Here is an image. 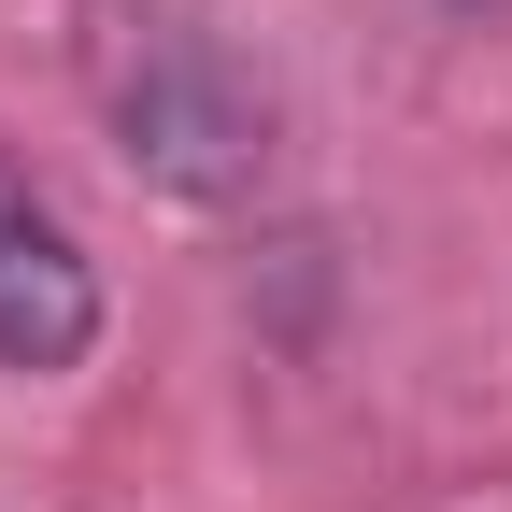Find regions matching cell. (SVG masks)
<instances>
[{"mask_svg":"<svg viewBox=\"0 0 512 512\" xmlns=\"http://www.w3.org/2000/svg\"><path fill=\"white\" fill-rule=\"evenodd\" d=\"M100 114L171 200H256L271 185V86L200 29V15H114L100 43Z\"/></svg>","mask_w":512,"mask_h":512,"instance_id":"1","label":"cell"},{"mask_svg":"<svg viewBox=\"0 0 512 512\" xmlns=\"http://www.w3.org/2000/svg\"><path fill=\"white\" fill-rule=\"evenodd\" d=\"M100 342V256L29 171H0V370H86Z\"/></svg>","mask_w":512,"mask_h":512,"instance_id":"2","label":"cell"}]
</instances>
